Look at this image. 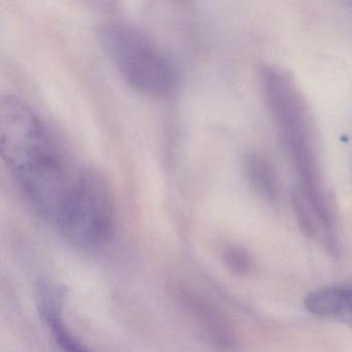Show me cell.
Wrapping results in <instances>:
<instances>
[{"instance_id":"9c48e42d","label":"cell","mask_w":352,"mask_h":352,"mask_svg":"<svg viewBox=\"0 0 352 352\" xmlns=\"http://www.w3.org/2000/svg\"><path fill=\"white\" fill-rule=\"evenodd\" d=\"M350 324H351V327H352V321H351V322H350Z\"/></svg>"},{"instance_id":"52a82bcc","label":"cell","mask_w":352,"mask_h":352,"mask_svg":"<svg viewBox=\"0 0 352 352\" xmlns=\"http://www.w3.org/2000/svg\"><path fill=\"white\" fill-rule=\"evenodd\" d=\"M247 172L255 188L270 199H275L277 195V184L275 175L267 160L261 156L251 155L247 158Z\"/></svg>"},{"instance_id":"6da1fadb","label":"cell","mask_w":352,"mask_h":352,"mask_svg":"<svg viewBox=\"0 0 352 352\" xmlns=\"http://www.w3.org/2000/svg\"><path fill=\"white\" fill-rule=\"evenodd\" d=\"M0 152L28 205L53 226L84 166L74 164L40 115L15 96L0 102Z\"/></svg>"},{"instance_id":"277c9868","label":"cell","mask_w":352,"mask_h":352,"mask_svg":"<svg viewBox=\"0 0 352 352\" xmlns=\"http://www.w3.org/2000/svg\"><path fill=\"white\" fill-rule=\"evenodd\" d=\"M53 226L71 244L94 248L108 242L115 228L110 189L100 174L83 168Z\"/></svg>"},{"instance_id":"7a4b0ae2","label":"cell","mask_w":352,"mask_h":352,"mask_svg":"<svg viewBox=\"0 0 352 352\" xmlns=\"http://www.w3.org/2000/svg\"><path fill=\"white\" fill-rule=\"evenodd\" d=\"M98 34L107 56L133 89L151 96H164L174 89V63L139 28L122 20H107Z\"/></svg>"},{"instance_id":"3957f363","label":"cell","mask_w":352,"mask_h":352,"mask_svg":"<svg viewBox=\"0 0 352 352\" xmlns=\"http://www.w3.org/2000/svg\"><path fill=\"white\" fill-rule=\"evenodd\" d=\"M263 79L270 107L300 174L302 192L311 201L325 199L308 112L300 94L281 72L265 69Z\"/></svg>"},{"instance_id":"8992f818","label":"cell","mask_w":352,"mask_h":352,"mask_svg":"<svg viewBox=\"0 0 352 352\" xmlns=\"http://www.w3.org/2000/svg\"><path fill=\"white\" fill-rule=\"evenodd\" d=\"M305 306L313 314L352 321V286H331L310 292Z\"/></svg>"},{"instance_id":"5b68a950","label":"cell","mask_w":352,"mask_h":352,"mask_svg":"<svg viewBox=\"0 0 352 352\" xmlns=\"http://www.w3.org/2000/svg\"><path fill=\"white\" fill-rule=\"evenodd\" d=\"M65 287L51 279H42L36 287V300L57 352H94L82 343L65 324L63 317Z\"/></svg>"},{"instance_id":"ba28073f","label":"cell","mask_w":352,"mask_h":352,"mask_svg":"<svg viewBox=\"0 0 352 352\" xmlns=\"http://www.w3.org/2000/svg\"><path fill=\"white\" fill-rule=\"evenodd\" d=\"M226 263L236 273L245 274L251 267V258L244 250L239 248H230L224 255Z\"/></svg>"}]
</instances>
